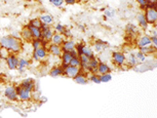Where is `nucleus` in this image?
<instances>
[{
  "label": "nucleus",
  "mask_w": 157,
  "mask_h": 118,
  "mask_svg": "<svg viewBox=\"0 0 157 118\" xmlns=\"http://www.w3.org/2000/svg\"><path fill=\"white\" fill-rule=\"evenodd\" d=\"M0 46L6 48L13 54H19L23 48V42L21 39H17L10 35H7L0 38Z\"/></svg>",
  "instance_id": "1"
},
{
  "label": "nucleus",
  "mask_w": 157,
  "mask_h": 118,
  "mask_svg": "<svg viewBox=\"0 0 157 118\" xmlns=\"http://www.w3.org/2000/svg\"><path fill=\"white\" fill-rule=\"evenodd\" d=\"M112 63L117 67H123L126 63V55L121 51L112 52Z\"/></svg>",
  "instance_id": "2"
},
{
  "label": "nucleus",
  "mask_w": 157,
  "mask_h": 118,
  "mask_svg": "<svg viewBox=\"0 0 157 118\" xmlns=\"http://www.w3.org/2000/svg\"><path fill=\"white\" fill-rule=\"evenodd\" d=\"M48 57V51H47L46 47L40 46L39 48L33 49V54H32V58L34 61H44Z\"/></svg>",
  "instance_id": "3"
},
{
  "label": "nucleus",
  "mask_w": 157,
  "mask_h": 118,
  "mask_svg": "<svg viewBox=\"0 0 157 118\" xmlns=\"http://www.w3.org/2000/svg\"><path fill=\"white\" fill-rule=\"evenodd\" d=\"M16 89H17V97H19V100H21V101L27 102V101H30L31 100V98H32L31 91H29V90L26 89V88L22 87L20 84L16 85Z\"/></svg>",
  "instance_id": "4"
},
{
  "label": "nucleus",
  "mask_w": 157,
  "mask_h": 118,
  "mask_svg": "<svg viewBox=\"0 0 157 118\" xmlns=\"http://www.w3.org/2000/svg\"><path fill=\"white\" fill-rule=\"evenodd\" d=\"M144 14L146 17V20L149 25L156 26L157 23V10L156 8H148L144 10Z\"/></svg>",
  "instance_id": "5"
},
{
  "label": "nucleus",
  "mask_w": 157,
  "mask_h": 118,
  "mask_svg": "<svg viewBox=\"0 0 157 118\" xmlns=\"http://www.w3.org/2000/svg\"><path fill=\"white\" fill-rule=\"evenodd\" d=\"M4 96H5V98L11 102H17V100H19V97H17V93L16 85H8V86L5 87Z\"/></svg>",
  "instance_id": "6"
},
{
  "label": "nucleus",
  "mask_w": 157,
  "mask_h": 118,
  "mask_svg": "<svg viewBox=\"0 0 157 118\" xmlns=\"http://www.w3.org/2000/svg\"><path fill=\"white\" fill-rule=\"evenodd\" d=\"M125 32H126V36L127 38H129L130 40H136L137 39L139 30L138 27L132 23H128L125 26Z\"/></svg>",
  "instance_id": "7"
},
{
  "label": "nucleus",
  "mask_w": 157,
  "mask_h": 118,
  "mask_svg": "<svg viewBox=\"0 0 157 118\" xmlns=\"http://www.w3.org/2000/svg\"><path fill=\"white\" fill-rule=\"evenodd\" d=\"M6 61V65L10 70H17V65H19V57L17 55V54H13L10 52V55H7V58L5 59Z\"/></svg>",
  "instance_id": "8"
},
{
  "label": "nucleus",
  "mask_w": 157,
  "mask_h": 118,
  "mask_svg": "<svg viewBox=\"0 0 157 118\" xmlns=\"http://www.w3.org/2000/svg\"><path fill=\"white\" fill-rule=\"evenodd\" d=\"M79 68H80V67H79ZM73 79H74V81H75L77 84L85 85V84L88 83V73L85 72L84 70L80 69L79 73Z\"/></svg>",
  "instance_id": "9"
},
{
  "label": "nucleus",
  "mask_w": 157,
  "mask_h": 118,
  "mask_svg": "<svg viewBox=\"0 0 157 118\" xmlns=\"http://www.w3.org/2000/svg\"><path fill=\"white\" fill-rule=\"evenodd\" d=\"M79 71H80V68L79 67L68 65L66 68H64L63 76H66V77H69V78H74L79 73Z\"/></svg>",
  "instance_id": "10"
},
{
  "label": "nucleus",
  "mask_w": 157,
  "mask_h": 118,
  "mask_svg": "<svg viewBox=\"0 0 157 118\" xmlns=\"http://www.w3.org/2000/svg\"><path fill=\"white\" fill-rule=\"evenodd\" d=\"M46 48H47V51H48L49 55H52L54 57H57V58H60L62 52H63L61 45H58V44H55L52 42H49V44L47 45Z\"/></svg>",
  "instance_id": "11"
},
{
  "label": "nucleus",
  "mask_w": 157,
  "mask_h": 118,
  "mask_svg": "<svg viewBox=\"0 0 157 118\" xmlns=\"http://www.w3.org/2000/svg\"><path fill=\"white\" fill-rule=\"evenodd\" d=\"M20 85L24 88H26L27 90L31 91V93H33L35 90V88H36V84H35V80L33 78H26L24 79V80L21 82Z\"/></svg>",
  "instance_id": "12"
},
{
  "label": "nucleus",
  "mask_w": 157,
  "mask_h": 118,
  "mask_svg": "<svg viewBox=\"0 0 157 118\" xmlns=\"http://www.w3.org/2000/svg\"><path fill=\"white\" fill-rule=\"evenodd\" d=\"M137 22H138V25L139 27H140L142 30L146 31L148 30V28H149V24H148L147 20H146V17H145L144 13H139L137 14Z\"/></svg>",
  "instance_id": "13"
},
{
  "label": "nucleus",
  "mask_w": 157,
  "mask_h": 118,
  "mask_svg": "<svg viewBox=\"0 0 157 118\" xmlns=\"http://www.w3.org/2000/svg\"><path fill=\"white\" fill-rule=\"evenodd\" d=\"M63 67L61 66V65H57V66H54L48 71V74L49 76H52V77H60V76H63Z\"/></svg>",
  "instance_id": "14"
},
{
  "label": "nucleus",
  "mask_w": 157,
  "mask_h": 118,
  "mask_svg": "<svg viewBox=\"0 0 157 118\" xmlns=\"http://www.w3.org/2000/svg\"><path fill=\"white\" fill-rule=\"evenodd\" d=\"M21 39L27 41V42H30V41L33 39L31 31H30V29L28 28L27 25H26L25 27H23V29L21 30Z\"/></svg>",
  "instance_id": "15"
},
{
  "label": "nucleus",
  "mask_w": 157,
  "mask_h": 118,
  "mask_svg": "<svg viewBox=\"0 0 157 118\" xmlns=\"http://www.w3.org/2000/svg\"><path fill=\"white\" fill-rule=\"evenodd\" d=\"M75 45H76V43L74 40L65 39L64 42L62 43L61 47H62V51H72V49L75 48Z\"/></svg>",
  "instance_id": "16"
},
{
  "label": "nucleus",
  "mask_w": 157,
  "mask_h": 118,
  "mask_svg": "<svg viewBox=\"0 0 157 118\" xmlns=\"http://www.w3.org/2000/svg\"><path fill=\"white\" fill-rule=\"evenodd\" d=\"M111 71H112V69H111L110 66H109L108 64H106V63H104V62H101L100 61V63H99V65H98V67H97L98 74H105V73H111Z\"/></svg>",
  "instance_id": "17"
},
{
  "label": "nucleus",
  "mask_w": 157,
  "mask_h": 118,
  "mask_svg": "<svg viewBox=\"0 0 157 118\" xmlns=\"http://www.w3.org/2000/svg\"><path fill=\"white\" fill-rule=\"evenodd\" d=\"M60 58H61V66L64 69V68H66L69 65V62L72 59V55H71L70 51H63Z\"/></svg>",
  "instance_id": "18"
},
{
  "label": "nucleus",
  "mask_w": 157,
  "mask_h": 118,
  "mask_svg": "<svg viewBox=\"0 0 157 118\" xmlns=\"http://www.w3.org/2000/svg\"><path fill=\"white\" fill-rule=\"evenodd\" d=\"M137 44H138V46H139V47L147 46V45H152V44H151L150 35H142L141 37H139V38H138Z\"/></svg>",
  "instance_id": "19"
},
{
  "label": "nucleus",
  "mask_w": 157,
  "mask_h": 118,
  "mask_svg": "<svg viewBox=\"0 0 157 118\" xmlns=\"http://www.w3.org/2000/svg\"><path fill=\"white\" fill-rule=\"evenodd\" d=\"M107 46H108L107 42H105V41H103L101 39L96 40V41H94V51H97V52L103 51L104 49L107 48Z\"/></svg>",
  "instance_id": "20"
},
{
  "label": "nucleus",
  "mask_w": 157,
  "mask_h": 118,
  "mask_svg": "<svg viewBox=\"0 0 157 118\" xmlns=\"http://www.w3.org/2000/svg\"><path fill=\"white\" fill-rule=\"evenodd\" d=\"M29 64H30V62H29L27 59H25V58L20 59L19 58V65H17V70L19 71L20 73H24L25 70L29 67Z\"/></svg>",
  "instance_id": "21"
},
{
  "label": "nucleus",
  "mask_w": 157,
  "mask_h": 118,
  "mask_svg": "<svg viewBox=\"0 0 157 118\" xmlns=\"http://www.w3.org/2000/svg\"><path fill=\"white\" fill-rule=\"evenodd\" d=\"M41 38L44 40H47V41H49L50 42V39H52V35H54L55 33V31L52 30V28L49 27L48 28H46V29H43V30H41Z\"/></svg>",
  "instance_id": "22"
},
{
  "label": "nucleus",
  "mask_w": 157,
  "mask_h": 118,
  "mask_svg": "<svg viewBox=\"0 0 157 118\" xmlns=\"http://www.w3.org/2000/svg\"><path fill=\"white\" fill-rule=\"evenodd\" d=\"M66 39L63 34L62 33H58V32H55L54 35H52V39H50V42L52 43H55V44H58V45H62V43L64 42V40Z\"/></svg>",
  "instance_id": "23"
},
{
  "label": "nucleus",
  "mask_w": 157,
  "mask_h": 118,
  "mask_svg": "<svg viewBox=\"0 0 157 118\" xmlns=\"http://www.w3.org/2000/svg\"><path fill=\"white\" fill-rule=\"evenodd\" d=\"M40 22L42 24H46V25H52L54 24V17L49 13H43L39 17Z\"/></svg>",
  "instance_id": "24"
},
{
  "label": "nucleus",
  "mask_w": 157,
  "mask_h": 118,
  "mask_svg": "<svg viewBox=\"0 0 157 118\" xmlns=\"http://www.w3.org/2000/svg\"><path fill=\"white\" fill-rule=\"evenodd\" d=\"M156 49L153 45H147V46H142V47H139V51L141 52H143L144 55H153L156 52Z\"/></svg>",
  "instance_id": "25"
},
{
  "label": "nucleus",
  "mask_w": 157,
  "mask_h": 118,
  "mask_svg": "<svg viewBox=\"0 0 157 118\" xmlns=\"http://www.w3.org/2000/svg\"><path fill=\"white\" fill-rule=\"evenodd\" d=\"M126 60H127V66H128L129 68H134L139 64V62L137 60V58H136L135 54H129Z\"/></svg>",
  "instance_id": "26"
},
{
  "label": "nucleus",
  "mask_w": 157,
  "mask_h": 118,
  "mask_svg": "<svg viewBox=\"0 0 157 118\" xmlns=\"http://www.w3.org/2000/svg\"><path fill=\"white\" fill-rule=\"evenodd\" d=\"M27 26H28V28L30 29L32 37H33V38H41V33H42V32H41L40 28L34 27V26H31V25H29V24Z\"/></svg>",
  "instance_id": "27"
},
{
  "label": "nucleus",
  "mask_w": 157,
  "mask_h": 118,
  "mask_svg": "<svg viewBox=\"0 0 157 118\" xmlns=\"http://www.w3.org/2000/svg\"><path fill=\"white\" fill-rule=\"evenodd\" d=\"M79 59H80V69L84 70L88 65L90 58H87L86 55H79Z\"/></svg>",
  "instance_id": "28"
},
{
  "label": "nucleus",
  "mask_w": 157,
  "mask_h": 118,
  "mask_svg": "<svg viewBox=\"0 0 157 118\" xmlns=\"http://www.w3.org/2000/svg\"><path fill=\"white\" fill-rule=\"evenodd\" d=\"M88 81H91L97 84L102 83L100 80V75L98 73H90V74H88Z\"/></svg>",
  "instance_id": "29"
},
{
  "label": "nucleus",
  "mask_w": 157,
  "mask_h": 118,
  "mask_svg": "<svg viewBox=\"0 0 157 118\" xmlns=\"http://www.w3.org/2000/svg\"><path fill=\"white\" fill-rule=\"evenodd\" d=\"M82 55H86L87 58H94V51L91 49V47L90 46H87V45H85L84 46V48H83V51H82Z\"/></svg>",
  "instance_id": "30"
},
{
  "label": "nucleus",
  "mask_w": 157,
  "mask_h": 118,
  "mask_svg": "<svg viewBox=\"0 0 157 118\" xmlns=\"http://www.w3.org/2000/svg\"><path fill=\"white\" fill-rule=\"evenodd\" d=\"M100 75V80L101 82H109L112 80V75L111 73H105V74H99Z\"/></svg>",
  "instance_id": "31"
},
{
  "label": "nucleus",
  "mask_w": 157,
  "mask_h": 118,
  "mask_svg": "<svg viewBox=\"0 0 157 118\" xmlns=\"http://www.w3.org/2000/svg\"><path fill=\"white\" fill-rule=\"evenodd\" d=\"M31 45L33 49H37L41 46V38H33L31 41Z\"/></svg>",
  "instance_id": "32"
},
{
  "label": "nucleus",
  "mask_w": 157,
  "mask_h": 118,
  "mask_svg": "<svg viewBox=\"0 0 157 118\" xmlns=\"http://www.w3.org/2000/svg\"><path fill=\"white\" fill-rule=\"evenodd\" d=\"M114 17H115V10H112V8H107V10L104 11V17H106V19H112Z\"/></svg>",
  "instance_id": "33"
},
{
  "label": "nucleus",
  "mask_w": 157,
  "mask_h": 118,
  "mask_svg": "<svg viewBox=\"0 0 157 118\" xmlns=\"http://www.w3.org/2000/svg\"><path fill=\"white\" fill-rule=\"evenodd\" d=\"M135 55H136V58H137L139 63H144V62L147 61V55H144L143 52H141L140 51H139L137 54H135Z\"/></svg>",
  "instance_id": "34"
},
{
  "label": "nucleus",
  "mask_w": 157,
  "mask_h": 118,
  "mask_svg": "<svg viewBox=\"0 0 157 118\" xmlns=\"http://www.w3.org/2000/svg\"><path fill=\"white\" fill-rule=\"evenodd\" d=\"M69 65H71V66H75V67H80V59H79L78 55L72 57V59H71L69 62Z\"/></svg>",
  "instance_id": "35"
},
{
  "label": "nucleus",
  "mask_w": 157,
  "mask_h": 118,
  "mask_svg": "<svg viewBox=\"0 0 157 118\" xmlns=\"http://www.w3.org/2000/svg\"><path fill=\"white\" fill-rule=\"evenodd\" d=\"M84 46H85V44H84L83 42H78V43H76L75 49H76V51H77V55H78V57H79V55H82V51H83Z\"/></svg>",
  "instance_id": "36"
},
{
  "label": "nucleus",
  "mask_w": 157,
  "mask_h": 118,
  "mask_svg": "<svg viewBox=\"0 0 157 118\" xmlns=\"http://www.w3.org/2000/svg\"><path fill=\"white\" fill-rule=\"evenodd\" d=\"M10 52L8 51L6 48L0 46V59H1V60H5V59L7 58V55H10Z\"/></svg>",
  "instance_id": "37"
},
{
  "label": "nucleus",
  "mask_w": 157,
  "mask_h": 118,
  "mask_svg": "<svg viewBox=\"0 0 157 118\" xmlns=\"http://www.w3.org/2000/svg\"><path fill=\"white\" fill-rule=\"evenodd\" d=\"M41 24H42V23L40 22L39 17H35V19H32L30 22H29V25L34 26V27H38V28L41 27Z\"/></svg>",
  "instance_id": "38"
},
{
  "label": "nucleus",
  "mask_w": 157,
  "mask_h": 118,
  "mask_svg": "<svg viewBox=\"0 0 157 118\" xmlns=\"http://www.w3.org/2000/svg\"><path fill=\"white\" fill-rule=\"evenodd\" d=\"M65 26L64 25H62L61 23H58V24H56L55 25V32H58V33H63V31L65 30Z\"/></svg>",
  "instance_id": "39"
},
{
  "label": "nucleus",
  "mask_w": 157,
  "mask_h": 118,
  "mask_svg": "<svg viewBox=\"0 0 157 118\" xmlns=\"http://www.w3.org/2000/svg\"><path fill=\"white\" fill-rule=\"evenodd\" d=\"M50 3H52L56 7H62L63 4L65 3L64 0H48Z\"/></svg>",
  "instance_id": "40"
},
{
  "label": "nucleus",
  "mask_w": 157,
  "mask_h": 118,
  "mask_svg": "<svg viewBox=\"0 0 157 118\" xmlns=\"http://www.w3.org/2000/svg\"><path fill=\"white\" fill-rule=\"evenodd\" d=\"M63 36L65 37V38H69V37H72V32H71V30L69 28H65V30L63 31Z\"/></svg>",
  "instance_id": "41"
},
{
  "label": "nucleus",
  "mask_w": 157,
  "mask_h": 118,
  "mask_svg": "<svg viewBox=\"0 0 157 118\" xmlns=\"http://www.w3.org/2000/svg\"><path fill=\"white\" fill-rule=\"evenodd\" d=\"M137 1V3L140 5V7H141V10H145V6L147 5V3H148V1L147 0H136Z\"/></svg>",
  "instance_id": "42"
},
{
  "label": "nucleus",
  "mask_w": 157,
  "mask_h": 118,
  "mask_svg": "<svg viewBox=\"0 0 157 118\" xmlns=\"http://www.w3.org/2000/svg\"><path fill=\"white\" fill-rule=\"evenodd\" d=\"M150 38H151V44L155 48H157V36H155V35H150Z\"/></svg>",
  "instance_id": "43"
},
{
  "label": "nucleus",
  "mask_w": 157,
  "mask_h": 118,
  "mask_svg": "<svg viewBox=\"0 0 157 118\" xmlns=\"http://www.w3.org/2000/svg\"><path fill=\"white\" fill-rule=\"evenodd\" d=\"M10 36H13V38H17V39H21V31H17V30L13 31Z\"/></svg>",
  "instance_id": "44"
},
{
  "label": "nucleus",
  "mask_w": 157,
  "mask_h": 118,
  "mask_svg": "<svg viewBox=\"0 0 157 118\" xmlns=\"http://www.w3.org/2000/svg\"><path fill=\"white\" fill-rule=\"evenodd\" d=\"M77 1H78V0H64V2L67 5H73V4H75Z\"/></svg>",
  "instance_id": "45"
},
{
  "label": "nucleus",
  "mask_w": 157,
  "mask_h": 118,
  "mask_svg": "<svg viewBox=\"0 0 157 118\" xmlns=\"http://www.w3.org/2000/svg\"><path fill=\"white\" fill-rule=\"evenodd\" d=\"M70 54H71V55H72V57H76V55H77V51H76L75 48L72 49V51H70Z\"/></svg>",
  "instance_id": "46"
},
{
  "label": "nucleus",
  "mask_w": 157,
  "mask_h": 118,
  "mask_svg": "<svg viewBox=\"0 0 157 118\" xmlns=\"http://www.w3.org/2000/svg\"><path fill=\"white\" fill-rule=\"evenodd\" d=\"M152 32H151V35H155V36H157V32H156V28H154L151 30Z\"/></svg>",
  "instance_id": "47"
},
{
  "label": "nucleus",
  "mask_w": 157,
  "mask_h": 118,
  "mask_svg": "<svg viewBox=\"0 0 157 118\" xmlns=\"http://www.w3.org/2000/svg\"><path fill=\"white\" fill-rule=\"evenodd\" d=\"M147 1H148V2H156L157 0H147Z\"/></svg>",
  "instance_id": "48"
},
{
  "label": "nucleus",
  "mask_w": 157,
  "mask_h": 118,
  "mask_svg": "<svg viewBox=\"0 0 157 118\" xmlns=\"http://www.w3.org/2000/svg\"><path fill=\"white\" fill-rule=\"evenodd\" d=\"M27 1H31V0H27Z\"/></svg>",
  "instance_id": "49"
}]
</instances>
